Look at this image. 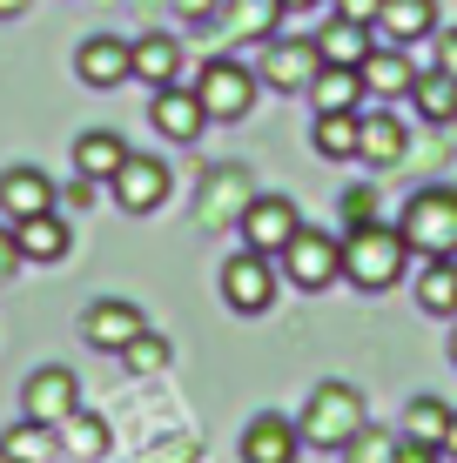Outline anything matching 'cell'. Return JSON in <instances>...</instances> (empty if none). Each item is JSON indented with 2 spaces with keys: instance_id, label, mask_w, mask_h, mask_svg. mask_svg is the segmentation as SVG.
Instances as JSON below:
<instances>
[{
  "instance_id": "6da1fadb",
  "label": "cell",
  "mask_w": 457,
  "mask_h": 463,
  "mask_svg": "<svg viewBox=\"0 0 457 463\" xmlns=\"http://www.w3.org/2000/svg\"><path fill=\"white\" fill-rule=\"evenodd\" d=\"M404 269H411V242H404L390 222H370V229H350L343 235V276L357 282V289H397Z\"/></svg>"
},
{
  "instance_id": "7a4b0ae2",
  "label": "cell",
  "mask_w": 457,
  "mask_h": 463,
  "mask_svg": "<svg viewBox=\"0 0 457 463\" xmlns=\"http://www.w3.org/2000/svg\"><path fill=\"white\" fill-rule=\"evenodd\" d=\"M397 235L424 262H457V188H417L397 215Z\"/></svg>"
},
{
  "instance_id": "3957f363",
  "label": "cell",
  "mask_w": 457,
  "mask_h": 463,
  "mask_svg": "<svg viewBox=\"0 0 457 463\" xmlns=\"http://www.w3.org/2000/svg\"><path fill=\"white\" fill-rule=\"evenodd\" d=\"M364 423H370L364 417V396H357L350 383H317L309 403H303V417H296V437H303L309 450H343Z\"/></svg>"
},
{
  "instance_id": "277c9868",
  "label": "cell",
  "mask_w": 457,
  "mask_h": 463,
  "mask_svg": "<svg viewBox=\"0 0 457 463\" xmlns=\"http://www.w3.org/2000/svg\"><path fill=\"white\" fill-rule=\"evenodd\" d=\"M249 202H256V175H249L243 162H215L209 175H202V188H195L202 229H243Z\"/></svg>"
},
{
  "instance_id": "5b68a950",
  "label": "cell",
  "mask_w": 457,
  "mask_h": 463,
  "mask_svg": "<svg viewBox=\"0 0 457 463\" xmlns=\"http://www.w3.org/2000/svg\"><path fill=\"white\" fill-rule=\"evenodd\" d=\"M195 94H202V115H209V121H243L249 101H256V74H249L243 61L215 54V61H202Z\"/></svg>"
},
{
  "instance_id": "8992f818",
  "label": "cell",
  "mask_w": 457,
  "mask_h": 463,
  "mask_svg": "<svg viewBox=\"0 0 457 463\" xmlns=\"http://www.w3.org/2000/svg\"><path fill=\"white\" fill-rule=\"evenodd\" d=\"M21 410L47 430L74 423V410H81V383H74V370H61V363H41L34 376L21 383Z\"/></svg>"
},
{
  "instance_id": "52a82bcc",
  "label": "cell",
  "mask_w": 457,
  "mask_h": 463,
  "mask_svg": "<svg viewBox=\"0 0 457 463\" xmlns=\"http://www.w3.org/2000/svg\"><path fill=\"white\" fill-rule=\"evenodd\" d=\"M276 262H282V276H290L296 289H329V282L343 276V242H329L317 229H296Z\"/></svg>"
},
{
  "instance_id": "ba28073f",
  "label": "cell",
  "mask_w": 457,
  "mask_h": 463,
  "mask_svg": "<svg viewBox=\"0 0 457 463\" xmlns=\"http://www.w3.org/2000/svg\"><path fill=\"white\" fill-rule=\"evenodd\" d=\"M323 54L317 41H290V34H270L262 41V61H256V81H270L276 94H303L309 81H317Z\"/></svg>"
},
{
  "instance_id": "9c48e42d",
  "label": "cell",
  "mask_w": 457,
  "mask_h": 463,
  "mask_svg": "<svg viewBox=\"0 0 457 463\" xmlns=\"http://www.w3.org/2000/svg\"><path fill=\"white\" fill-rule=\"evenodd\" d=\"M223 296H229V309H243V316H262L276 302V269H270V255H229L223 262Z\"/></svg>"
},
{
  "instance_id": "30bf717a",
  "label": "cell",
  "mask_w": 457,
  "mask_h": 463,
  "mask_svg": "<svg viewBox=\"0 0 457 463\" xmlns=\"http://www.w3.org/2000/svg\"><path fill=\"white\" fill-rule=\"evenodd\" d=\"M108 188H115V202H121L129 215H155V209L168 202V168L155 162V155H135V148H129V162L115 168V182H108Z\"/></svg>"
},
{
  "instance_id": "8fae6325",
  "label": "cell",
  "mask_w": 457,
  "mask_h": 463,
  "mask_svg": "<svg viewBox=\"0 0 457 463\" xmlns=\"http://www.w3.org/2000/svg\"><path fill=\"white\" fill-rule=\"evenodd\" d=\"M296 229H303V215H296L290 195H256L243 209V235H249V249H256V255H282Z\"/></svg>"
},
{
  "instance_id": "7c38bea8",
  "label": "cell",
  "mask_w": 457,
  "mask_h": 463,
  "mask_svg": "<svg viewBox=\"0 0 457 463\" xmlns=\"http://www.w3.org/2000/svg\"><path fill=\"white\" fill-rule=\"evenodd\" d=\"M141 329H148V316L135 309V302H121V296H108V302H88V316H81V336L94 343V349H129Z\"/></svg>"
},
{
  "instance_id": "4fadbf2b",
  "label": "cell",
  "mask_w": 457,
  "mask_h": 463,
  "mask_svg": "<svg viewBox=\"0 0 457 463\" xmlns=\"http://www.w3.org/2000/svg\"><path fill=\"white\" fill-rule=\"evenodd\" d=\"M364 94H376V101H411V88H417V68H411V54L404 47H390V41H370V54H364Z\"/></svg>"
},
{
  "instance_id": "5bb4252c",
  "label": "cell",
  "mask_w": 457,
  "mask_h": 463,
  "mask_svg": "<svg viewBox=\"0 0 457 463\" xmlns=\"http://www.w3.org/2000/svg\"><path fill=\"white\" fill-rule=\"evenodd\" d=\"M61 209V188L47 182L41 168H7L0 175V215L7 222H27V215H47Z\"/></svg>"
},
{
  "instance_id": "9a60e30c",
  "label": "cell",
  "mask_w": 457,
  "mask_h": 463,
  "mask_svg": "<svg viewBox=\"0 0 457 463\" xmlns=\"http://www.w3.org/2000/svg\"><path fill=\"white\" fill-rule=\"evenodd\" d=\"M376 41H390V47H411V41H431L437 34V0H384L376 7V27H370Z\"/></svg>"
},
{
  "instance_id": "2e32d148",
  "label": "cell",
  "mask_w": 457,
  "mask_h": 463,
  "mask_svg": "<svg viewBox=\"0 0 457 463\" xmlns=\"http://www.w3.org/2000/svg\"><path fill=\"white\" fill-rule=\"evenodd\" d=\"M74 74H81L88 88H121L129 81V41L121 34H88L74 47Z\"/></svg>"
},
{
  "instance_id": "e0dca14e",
  "label": "cell",
  "mask_w": 457,
  "mask_h": 463,
  "mask_svg": "<svg viewBox=\"0 0 457 463\" xmlns=\"http://www.w3.org/2000/svg\"><path fill=\"white\" fill-rule=\"evenodd\" d=\"M148 115H155V128H162L168 141H195L202 121H209V115H202V94L195 88H176V81L148 94Z\"/></svg>"
},
{
  "instance_id": "ac0fdd59",
  "label": "cell",
  "mask_w": 457,
  "mask_h": 463,
  "mask_svg": "<svg viewBox=\"0 0 457 463\" xmlns=\"http://www.w3.org/2000/svg\"><path fill=\"white\" fill-rule=\"evenodd\" d=\"M411 155V135H404L397 115H357V162L370 168H397Z\"/></svg>"
},
{
  "instance_id": "d6986e66",
  "label": "cell",
  "mask_w": 457,
  "mask_h": 463,
  "mask_svg": "<svg viewBox=\"0 0 457 463\" xmlns=\"http://www.w3.org/2000/svg\"><path fill=\"white\" fill-rule=\"evenodd\" d=\"M296 450H303V437H296L290 417H270V410H262V417L243 430V463H296Z\"/></svg>"
},
{
  "instance_id": "ffe728a7",
  "label": "cell",
  "mask_w": 457,
  "mask_h": 463,
  "mask_svg": "<svg viewBox=\"0 0 457 463\" xmlns=\"http://www.w3.org/2000/svg\"><path fill=\"white\" fill-rule=\"evenodd\" d=\"M129 74H135V81H148V88H168L182 74V41H168V34L129 41Z\"/></svg>"
},
{
  "instance_id": "44dd1931",
  "label": "cell",
  "mask_w": 457,
  "mask_h": 463,
  "mask_svg": "<svg viewBox=\"0 0 457 463\" xmlns=\"http://www.w3.org/2000/svg\"><path fill=\"white\" fill-rule=\"evenodd\" d=\"M14 242H21V262H61L68 255V222H61V209L27 215V222H14Z\"/></svg>"
},
{
  "instance_id": "7402d4cb",
  "label": "cell",
  "mask_w": 457,
  "mask_h": 463,
  "mask_svg": "<svg viewBox=\"0 0 457 463\" xmlns=\"http://www.w3.org/2000/svg\"><path fill=\"white\" fill-rule=\"evenodd\" d=\"M121 162H129V141L108 135V128H88V135L74 141V175H88V182H115Z\"/></svg>"
},
{
  "instance_id": "603a6c76",
  "label": "cell",
  "mask_w": 457,
  "mask_h": 463,
  "mask_svg": "<svg viewBox=\"0 0 457 463\" xmlns=\"http://www.w3.org/2000/svg\"><path fill=\"white\" fill-rule=\"evenodd\" d=\"M282 0H223V41H270Z\"/></svg>"
},
{
  "instance_id": "cb8c5ba5",
  "label": "cell",
  "mask_w": 457,
  "mask_h": 463,
  "mask_svg": "<svg viewBox=\"0 0 457 463\" xmlns=\"http://www.w3.org/2000/svg\"><path fill=\"white\" fill-rule=\"evenodd\" d=\"M309 41H317V54L329 61V68H364V54H370V27L343 21V14L323 27V34H309Z\"/></svg>"
},
{
  "instance_id": "d4e9b609",
  "label": "cell",
  "mask_w": 457,
  "mask_h": 463,
  "mask_svg": "<svg viewBox=\"0 0 457 463\" xmlns=\"http://www.w3.org/2000/svg\"><path fill=\"white\" fill-rule=\"evenodd\" d=\"M303 94L317 101V115H337V108H357V94H364V74H357V68H329V61H323L317 81H309Z\"/></svg>"
},
{
  "instance_id": "484cf974",
  "label": "cell",
  "mask_w": 457,
  "mask_h": 463,
  "mask_svg": "<svg viewBox=\"0 0 457 463\" xmlns=\"http://www.w3.org/2000/svg\"><path fill=\"white\" fill-rule=\"evenodd\" d=\"M411 101H417V115L424 121H437V128H451L457 121V81L444 68H431V74H417V88H411Z\"/></svg>"
},
{
  "instance_id": "4316f807",
  "label": "cell",
  "mask_w": 457,
  "mask_h": 463,
  "mask_svg": "<svg viewBox=\"0 0 457 463\" xmlns=\"http://www.w3.org/2000/svg\"><path fill=\"white\" fill-rule=\"evenodd\" d=\"M317 155L323 162H357V108L317 115Z\"/></svg>"
},
{
  "instance_id": "83f0119b",
  "label": "cell",
  "mask_w": 457,
  "mask_h": 463,
  "mask_svg": "<svg viewBox=\"0 0 457 463\" xmlns=\"http://www.w3.org/2000/svg\"><path fill=\"white\" fill-rule=\"evenodd\" d=\"M417 302H424V316H457V262H424Z\"/></svg>"
},
{
  "instance_id": "f1b7e54d",
  "label": "cell",
  "mask_w": 457,
  "mask_h": 463,
  "mask_svg": "<svg viewBox=\"0 0 457 463\" xmlns=\"http://www.w3.org/2000/svg\"><path fill=\"white\" fill-rule=\"evenodd\" d=\"M444 423H451V403H437V396H411V410H404V437H424L444 450Z\"/></svg>"
},
{
  "instance_id": "f546056e",
  "label": "cell",
  "mask_w": 457,
  "mask_h": 463,
  "mask_svg": "<svg viewBox=\"0 0 457 463\" xmlns=\"http://www.w3.org/2000/svg\"><path fill=\"white\" fill-rule=\"evenodd\" d=\"M0 450H7L14 463H47V457H54V430L27 417V423H14V430H7V443H0Z\"/></svg>"
},
{
  "instance_id": "4dcf8cb0",
  "label": "cell",
  "mask_w": 457,
  "mask_h": 463,
  "mask_svg": "<svg viewBox=\"0 0 457 463\" xmlns=\"http://www.w3.org/2000/svg\"><path fill=\"white\" fill-rule=\"evenodd\" d=\"M343 463H397V437L376 430V423H364L350 443H343Z\"/></svg>"
},
{
  "instance_id": "1f68e13d",
  "label": "cell",
  "mask_w": 457,
  "mask_h": 463,
  "mask_svg": "<svg viewBox=\"0 0 457 463\" xmlns=\"http://www.w3.org/2000/svg\"><path fill=\"white\" fill-rule=\"evenodd\" d=\"M121 363H129V370H141V376H148V370H162V363H168V336L141 329V336H135L129 349H121Z\"/></svg>"
},
{
  "instance_id": "d6a6232c",
  "label": "cell",
  "mask_w": 457,
  "mask_h": 463,
  "mask_svg": "<svg viewBox=\"0 0 457 463\" xmlns=\"http://www.w3.org/2000/svg\"><path fill=\"white\" fill-rule=\"evenodd\" d=\"M370 222H384L376 215V188H343V229H370Z\"/></svg>"
},
{
  "instance_id": "836d02e7",
  "label": "cell",
  "mask_w": 457,
  "mask_h": 463,
  "mask_svg": "<svg viewBox=\"0 0 457 463\" xmlns=\"http://www.w3.org/2000/svg\"><path fill=\"white\" fill-rule=\"evenodd\" d=\"M74 450H81V457H101V450H108V423H88L81 410H74Z\"/></svg>"
},
{
  "instance_id": "e575fe53",
  "label": "cell",
  "mask_w": 457,
  "mask_h": 463,
  "mask_svg": "<svg viewBox=\"0 0 457 463\" xmlns=\"http://www.w3.org/2000/svg\"><path fill=\"white\" fill-rule=\"evenodd\" d=\"M397 463H444V450L424 437H397Z\"/></svg>"
},
{
  "instance_id": "d590c367",
  "label": "cell",
  "mask_w": 457,
  "mask_h": 463,
  "mask_svg": "<svg viewBox=\"0 0 457 463\" xmlns=\"http://www.w3.org/2000/svg\"><path fill=\"white\" fill-rule=\"evenodd\" d=\"M376 7H384V0H337V14L357 21V27H376Z\"/></svg>"
},
{
  "instance_id": "8d00e7d4",
  "label": "cell",
  "mask_w": 457,
  "mask_h": 463,
  "mask_svg": "<svg viewBox=\"0 0 457 463\" xmlns=\"http://www.w3.org/2000/svg\"><path fill=\"white\" fill-rule=\"evenodd\" d=\"M94 188H101V182H88V175H74V182L61 188V202H68V209H94Z\"/></svg>"
},
{
  "instance_id": "74e56055",
  "label": "cell",
  "mask_w": 457,
  "mask_h": 463,
  "mask_svg": "<svg viewBox=\"0 0 457 463\" xmlns=\"http://www.w3.org/2000/svg\"><path fill=\"white\" fill-rule=\"evenodd\" d=\"M168 7H176L182 21H215V14H223V0H168Z\"/></svg>"
},
{
  "instance_id": "f35d334b",
  "label": "cell",
  "mask_w": 457,
  "mask_h": 463,
  "mask_svg": "<svg viewBox=\"0 0 457 463\" xmlns=\"http://www.w3.org/2000/svg\"><path fill=\"white\" fill-rule=\"evenodd\" d=\"M21 269V242H14V229H0V282Z\"/></svg>"
},
{
  "instance_id": "ab89813d",
  "label": "cell",
  "mask_w": 457,
  "mask_h": 463,
  "mask_svg": "<svg viewBox=\"0 0 457 463\" xmlns=\"http://www.w3.org/2000/svg\"><path fill=\"white\" fill-rule=\"evenodd\" d=\"M437 68H444V74H451V81H457V27H451V34H444V41H437Z\"/></svg>"
},
{
  "instance_id": "60d3db41",
  "label": "cell",
  "mask_w": 457,
  "mask_h": 463,
  "mask_svg": "<svg viewBox=\"0 0 457 463\" xmlns=\"http://www.w3.org/2000/svg\"><path fill=\"white\" fill-rule=\"evenodd\" d=\"M444 457L457 463V410H451V423H444Z\"/></svg>"
},
{
  "instance_id": "b9f144b4",
  "label": "cell",
  "mask_w": 457,
  "mask_h": 463,
  "mask_svg": "<svg viewBox=\"0 0 457 463\" xmlns=\"http://www.w3.org/2000/svg\"><path fill=\"white\" fill-rule=\"evenodd\" d=\"M14 14H27V0H0V21H14Z\"/></svg>"
},
{
  "instance_id": "7bdbcfd3",
  "label": "cell",
  "mask_w": 457,
  "mask_h": 463,
  "mask_svg": "<svg viewBox=\"0 0 457 463\" xmlns=\"http://www.w3.org/2000/svg\"><path fill=\"white\" fill-rule=\"evenodd\" d=\"M303 7H317V0H282V14H303Z\"/></svg>"
},
{
  "instance_id": "ee69618b",
  "label": "cell",
  "mask_w": 457,
  "mask_h": 463,
  "mask_svg": "<svg viewBox=\"0 0 457 463\" xmlns=\"http://www.w3.org/2000/svg\"><path fill=\"white\" fill-rule=\"evenodd\" d=\"M451 363H457V329H451Z\"/></svg>"
},
{
  "instance_id": "f6af8a7d",
  "label": "cell",
  "mask_w": 457,
  "mask_h": 463,
  "mask_svg": "<svg viewBox=\"0 0 457 463\" xmlns=\"http://www.w3.org/2000/svg\"><path fill=\"white\" fill-rule=\"evenodd\" d=\"M0 463H14V457H7V450H0Z\"/></svg>"
}]
</instances>
